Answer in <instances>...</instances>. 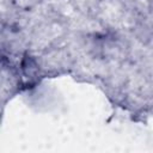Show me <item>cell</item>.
Returning a JSON list of instances; mask_svg holds the SVG:
<instances>
[{
	"instance_id": "1",
	"label": "cell",
	"mask_w": 153,
	"mask_h": 153,
	"mask_svg": "<svg viewBox=\"0 0 153 153\" xmlns=\"http://www.w3.org/2000/svg\"><path fill=\"white\" fill-rule=\"evenodd\" d=\"M23 69H24L25 74L29 75V76H33L37 73V65H36V62L33 61L32 57L26 56L24 59V61H23Z\"/></svg>"
}]
</instances>
